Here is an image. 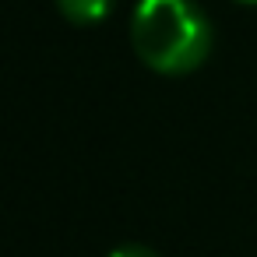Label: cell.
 Returning <instances> with one entry per match:
<instances>
[{
	"instance_id": "cell-1",
	"label": "cell",
	"mask_w": 257,
	"mask_h": 257,
	"mask_svg": "<svg viewBox=\"0 0 257 257\" xmlns=\"http://www.w3.org/2000/svg\"><path fill=\"white\" fill-rule=\"evenodd\" d=\"M211 43V22L194 0H141L131 15V46L155 74L180 78L197 71Z\"/></svg>"
},
{
	"instance_id": "cell-2",
	"label": "cell",
	"mask_w": 257,
	"mask_h": 257,
	"mask_svg": "<svg viewBox=\"0 0 257 257\" xmlns=\"http://www.w3.org/2000/svg\"><path fill=\"white\" fill-rule=\"evenodd\" d=\"M113 0H57V11L71 25H95L109 15Z\"/></svg>"
},
{
	"instance_id": "cell-3",
	"label": "cell",
	"mask_w": 257,
	"mask_h": 257,
	"mask_svg": "<svg viewBox=\"0 0 257 257\" xmlns=\"http://www.w3.org/2000/svg\"><path fill=\"white\" fill-rule=\"evenodd\" d=\"M109 257H159L152 246H141V243H123V246H116Z\"/></svg>"
},
{
	"instance_id": "cell-4",
	"label": "cell",
	"mask_w": 257,
	"mask_h": 257,
	"mask_svg": "<svg viewBox=\"0 0 257 257\" xmlns=\"http://www.w3.org/2000/svg\"><path fill=\"white\" fill-rule=\"evenodd\" d=\"M239 4H257V0H239Z\"/></svg>"
}]
</instances>
